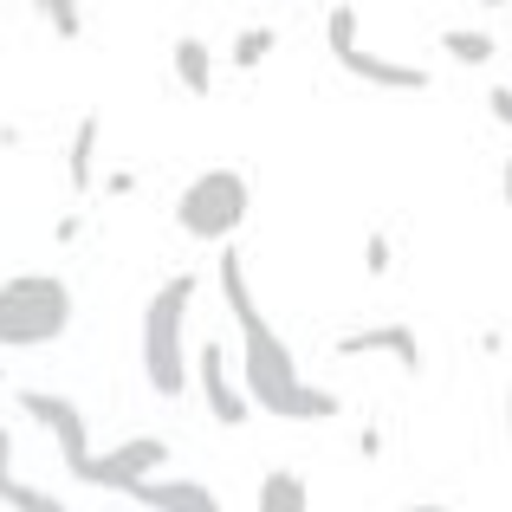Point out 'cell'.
Returning <instances> with one entry per match:
<instances>
[{"instance_id": "obj_1", "label": "cell", "mask_w": 512, "mask_h": 512, "mask_svg": "<svg viewBox=\"0 0 512 512\" xmlns=\"http://www.w3.org/2000/svg\"><path fill=\"white\" fill-rule=\"evenodd\" d=\"M221 299L234 312V331H240V370H247V402L266 415H286V422H331L344 409L331 389H312L292 363V344L266 325V312L253 305V286H247V266H240L234 247H221Z\"/></svg>"}, {"instance_id": "obj_2", "label": "cell", "mask_w": 512, "mask_h": 512, "mask_svg": "<svg viewBox=\"0 0 512 512\" xmlns=\"http://www.w3.org/2000/svg\"><path fill=\"white\" fill-rule=\"evenodd\" d=\"M195 286H201L195 273H175L143 305V383L156 396L188 389V305H195Z\"/></svg>"}, {"instance_id": "obj_3", "label": "cell", "mask_w": 512, "mask_h": 512, "mask_svg": "<svg viewBox=\"0 0 512 512\" xmlns=\"http://www.w3.org/2000/svg\"><path fill=\"white\" fill-rule=\"evenodd\" d=\"M72 331V286L59 273H13L0 279V344L46 350Z\"/></svg>"}, {"instance_id": "obj_4", "label": "cell", "mask_w": 512, "mask_h": 512, "mask_svg": "<svg viewBox=\"0 0 512 512\" xmlns=\"http://www.w3.org/2000/svg\"><path fill=\"white\" fill-rule=\"evenodd\" d=\"M247 214H253V182L240 169H201L175 201V227L188 240H227L247 227Z\"/></svg>"}, {"instance_id": "obj_5", "label": "cell", "mask_w": 512, "mask_h": 512, "mask_svg": "<svg viewBox=\"0 0 512 512\" xmlns=\"http://www.w3.org/2000/svg\"><path fill=\"white\" fill-rule=\"evenodd\" d=\"M163 467H169V441H163V435H130V441H117V448H104L98 461H91L85 487L143 493L150 480H163Z\"/></svg>"}, {"instance_id": "obj_6", "label": "cell", "mask_w": 512, "mask_h": 512, "mask_svg": "<svg viewBox=\"0 0 512 512\" xmlns=\"http://www.w3.org/2000/svg\"><path fill=\"white\" fill-rule=\"evenodd\" d=\"M20 409H26V422H39L52 441H59L65 467L85 480L91 461H98V448H91V428H85V415H78V402L72 396H52V389H20Z\"/></svg>"}, {"instance_id": "obj_7", "label": "cell", "mask_w": 512, "mask_h": 512, "mask_svg": "<svg viewBox=\"0 0 512 512\" xmlns=\"http://www.w3.org/2000/svg\"><path fill=\"white\" fill-rule=\"evenodd\" d=\"M338 357H396L402 376H422V338H415L409 325H363V331H344Z\"/></svg>"}, {"instance_id": "obj_8", "label": "cell", "mask_w": 512, "mask_h": 512, "mask_svg": "<svg viewBox=\"0 0 512 512\" xmlns=\"http://www.w3.org/2000/svg\"><path fill=\"white\" fill-rule=\"evenodd\" d=\"M195 383H201V402H208V415H214V422H221V428H247L253 402H247V389H234V383H227L221 344H201V350H195Z\"/></svg>"}, {"instance_id": "obj_9", "label": "cell", "mask_w": 512, "mask_h": 512, "mask_svg": "<svg viewBox=\"0 0 512 512\" xmlns=\"http://www.w3.org/2000/svg\"><path fill=\"white\" fill-rule=\"evenodd\" d=\"M331 59H338L350 78H363V85H383V91H428V85H435V78H428V65L389 59V52H363V46H344V52H331Z\"/></svg>"}, {"instance_id": "obj_10", "label": "cell", "mask_w": 512, "mask_h": 512, "mask_svg": "<svg viewBox=\"0 0 512 512\" xmlns=\"http://www.w3.org/2000/svg\"><path fill=\"white\" fill-rule=\"evenodd\" d=\"M137 506H150V512H221V500H214L201 480H150L143 493H130Z\"/></svg>"}, {"instance_id": "obj_11", "label": "cell", "mask_w": 512, "mask_h": 512, "mask_svg": "<svg viewBox=\"0 0 512 512\" xmlns=\"http://www.w3.org/2000/svg\"><path fill=\"white\" fill-rule=\"evenodd\" d=\"M98 137H104V117L85 111V117H78V130H72V150H65V182H72V188L98 182Z\"/></svg>"}, {"instance_id": "obj_12", "label": "cell", "mask_w": 512, "mask_h": 512, "mask_svg": "<svg viewBox=\"0 0 512 512\" xmlns=\"http://www.w3.org/2000/svg\"><path fill=\"white\" fill-rule=\"evenodd\" d=\"M253 512H312V487H305V474L273 467V474L260 480V500H253Z\"/></svg>"}, {"instance_id": "obj_13", "label": "cell", "mask_w": 512, "mask_h": 512, "mask_svg": "<svg viewBox=\"0 0 512 512\" xmlns=\"http://www.w3.org/2000/svg\"><path fill=\"white\" fill-rule=\"evenodd\" d=\"M175 78L188 85V98H214V52L195 33L175 39Z\"/></svg>"}, {"instance_id": "obj_14", "label": "cell", "mask_w": 512, "mask_h": 512, "mask_svg": "<svg viewBox=\"0 0 512 512\" xmlns=\"http://www.w3.org/2000/svg\"><path fill=\"white\" fill-rule=\"evenodd\" d=\"M273 46H279L273 26H247V33L234 39V72H253L260 59H273Z\"/></svg>"}, {"instance_id": "obj_15", "label": "cell", "mask_w": 512, "mask_h": 512, "mask_svg": "<svg viewBox=\"0 0 512 512\" xmlns=\"http://www.w3.org/2000/svg\"><path fill=\"white\" fill-rule=\"evenodd\" d=\"M39 20L52 26L59 39H85V13H78V0H33Z\"/></svg>"}, {"instance_id": "obj_16", "label": "cell", "mask_w": 512, "mask_h": 512, "mask_svg": "<svg viewBox=\"0 0 512 512\" xmlns=\"http://www.w3.org/2000/svg\"><path fill=\"white\" fill-rule=\"evenodd\" d=\"M441 46H448V59H461V65H487L493 59V39L487 33H467V26L441 33Z\"/></svg>"}, {"instance_id": "obj_17", "label": "cell", "mask_w": 512, "mask_h": 512, "mask_svg": "<svg viewBox=\"0 0 512 512\" xmlns=\"http://www.w3.org/2000/svg\"><path fill=\"white\" fill-rule=\"evenodd\" d=\"M0 506H13V512H65V500H52V493L26 487V480H13V487L0 493Z\"/></svg>"}, {"instance_id": "obj_18", "label": "cell", "mask_w": 512, "mask_h": 512, "mask_svg": "<svg viewBox=\"0 0 512 512\" xmlns=\"http://www.w3.org/2000/svg\"><path fill=\"white\" fill-rule=\"evenodd\" d=\"M487 111H493V124H500V130H512V85H493L487 91Z\"/></svg>"}, {"instance_id": "obj_19", "label": "cell", "mask_w": 512, "mask_h": 512, "mask_svg": "<svg viewBox=\"0 0 512 512\" xmlns=\"http://www.w3.org/2000/svg\"><path fill=\"white\" fill-rule=\"evenodd\" d=\"M7 487H13V435L0 428V493H7Z\"/></svg>"}, {"instance_id": "obj_20", "label": "cell", "mask_w": 512, "mask_h": 512, "mask_svg": "<svg viewBox=\"0 0 512 512\" xmlns=\"http://www.w3.org/2000/svg\"><path fill=\"white\" fill-rule=\"evenodd\" d=\"M363 260H370V273H389V240H383V234H376V240H370V247H363Z\"/></svg>"}, {"instance_id": "obj_21", "label": "cell", "mask_w": 512, "mask_h": 512, "mask_svg": "<svg viewBox=\"0 0 512 512\" xmlns=\"http://www.w3.org/2000/svg\"><path fill=\"white\" fill-rule=\"evenodd\" d=\"M506 448H512V376H506Z\"/></svg>"}, {"instance_id": "obj_22", "label": "cell", "mask_w": 512, "mask_h": 512, "mask_svg": "<svg viewBox=\"0 0 512 512\" xmlns=\"http://www.w3.org/2000/svg\"><path fill=\"white\" fill-rule=\"evenodd\" d=\"M500 188H506V208H512V156H506V169H500Z\"/></svg>"}, {"instance_id": "obj_23", "label": "cell", "mask_w": 512, "mask_h": 512, "mask_svg": "<svg viewBox=\"0 0 512 512\" xmlns=\"http://www.w3.org/2000/svg\"><path fill=\"white\" fill-rule=\"evenodd\" d=\"M409 512H448V506H409Z\"/></svg>"}, {"instance_id": "obj_24", "label": "cell", "mask_w": 512, "mask_h": 512, "mask_svg": "<svg viewBox=\"0 0 512 512\" xmlns=\"http://www.w3.org/2000/svg\"><path fill=\"white\" fill-rule=\"evenodd\" d=\"M487 7H506V0H487Z\"/></svg>"}]
</instances>
